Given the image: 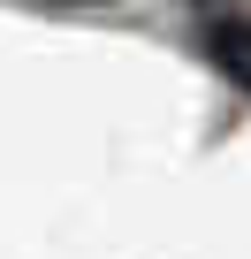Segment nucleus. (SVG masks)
I'll list each match as a JSON object with an SVG mask.
<instances>
[{"label":"nucleus","instance_id":"f257e3e1","mask_svg":"<svg viewBox=\"0 0 251 259\" xmlns=\"http://www.w3.org/2000/svg\"><path fill=\"white\" fill-rule=\"evenodd\" d=\"M213 61L251 92V23H213Z\"/></svg>","mask_w":251,"mask_h":259}]
</instances>
